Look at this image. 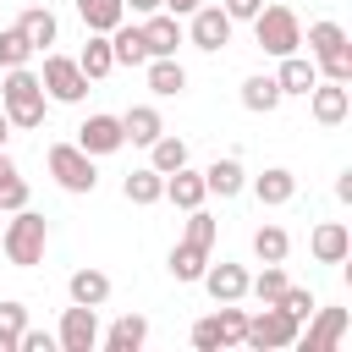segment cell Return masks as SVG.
Segmentation results:
<instances>
[{
	"label": "cell",
	"mask_w": 352,
	"mask_h": 352,
	"mask_svg": "<svg viewBox=\"0 0 352 352\" xmlns=\"http://www.w3.org/2000/svg\"><path fill=\"white\" fill-rule=\"evenodd\" d=\"M44 82H38V72H28V66H11L6 72V82H0V110H6V121L11 126H22V132H33V126H44Z\"/></svg>",
	"instance_id": "6da1fadb"
},
{
	"label": "cell",
	"mask_w": 352,
	"mask_h": 352,
	"mask_svg": "<svg viewBox=\"0 0 352 352\" xmlns=\"http://www.w3.org/2000/svg\"><path fill=\"white\" fill-rule=\"evenodd\" d=\"M0 248H6V258H11L16 270L44 264V248H50V220H44V214H33L28 204H22V209H11V220L0 226Z\"/></svg>",
	"instance_id": "7a4b0ae2"
},
{
	"label": "cell",
	"mask_w": 352,
	"mask_h": 352,
	"mask_svg": "<svg viewBox=\"0 0 352 352\" xmlns=\"http://www.w3.org/2000/svg\"><path fill=\"white\" fill-rule=\"evenodd\" d=\"M253 44L264 50V55H292V50H302V22H297V11L292 6H258V16H253Z\"/></svg>",
	"instance_id": "3957f363"
},
{
	"label": "cell",
	"mask_w": 352,
	"mask_h": 352,
	"mask_svg": "<svg viewBox=\"0 0 352 352\" xmlns=\"http://www.w3.org/2000/svg\"><path fill=\"white\" fill-rule=\"evenodd\" d=\"M297 336H302V319H292L280 302H264L258 314H248L242 346H253V352H280V346H297Z\"/></svg>",
	"instance_id": "277c9868"
},
{
	"label": "cell",
	"mask_w": 352,
	"mask_h": 352,
	"mask_svg": "<svg viewBox=\"0 0 352 352\" xmlns=\"http://www.w3.org/2000/svg\"><path fill=\"white\" fill-rule=\"evenodd\" d=\"M44 165H50V176H55V187H66V192H94V187H99V170H94V154H82L77 143H50V154H44Z\"/></svg>",
	"instance_id": "5b68a950"
},
{
	"label": "cell",
	"mask_w": 352,
	"mask_h": 352,
	"mask_svg": "<svg viewBox=\"0 0 352 352\" xmlns=\"http://www.w3.org/2000/svg\"><path fill=\"white\" fill-rule=\"evenodd\" d=\"M38 82H44V99H55V104H82V94H88V77L72 55H44Z\"/></svg>",
	"instance_id": "8992f818"
},
{
	"label": "cell",
	"mask_w": 352,
	"mask_h": 352,
	"mask_svg": "<svg viewBox=\"0 0 352 352\" xmlns=\"http://www.w3.org/2000/svg\"><path fill=\"white\" fill-rule=\"evenodd\" d=\"M55 341H60V352H94V346H99V308H82V302H72V308L60 314V330H55Z\"/></svg>",
	"instance_id": "52a82bcc"
},
{
	"label": "cell",
	"mask_w": 352,
	"mask_h": 352,
	"mask_svg": "<svg viewBox=\"0 0 352 352\" xmlns=\"http://www.w3.org/2000/svg\"><path fill=\"white\" fill-rule=\"evenodd\" d=\"M231 28H236V22H231L220 6H209V0H204V6L192 11V22H187V38H192L198 50H209V55H214V50H226V44H231Z\"/></svg>",
	"instance_id": "ba28073f"
},
{
	"label": "cell",
	"mask_w": 352,
	"mask_h": 352,
	"mask_svg": "<svg viewBox=\"0 0 352 352\" xmlns=\"http://www.w3.org/2000/svg\"><path fill=\"white\" fill-rule=\"evenodd\" d=\"M77 148L82 154H116V148H126V138H121V116H104V110H94L82 126H77Z\"/></svg>",
	"instance_id": "9c48e42d"
},
{
	"label": "cell",
	"mask_w": 352,
	"mask_h": 352,
	"mask_svg": "<svg viewBox=\"0 0 352 352\" xmlns=\"http://www.w3.org/2000/svg\"><path fill=\"white\" fill-rule=\"evenodd\" d=\"M346 324H352L346 308H314V324H308V336H297V346L302 352H330V346H341Z\"/></svg>",
	"instance_id": "30bf717a"
},
{
	"label": "cell",
	"mask_w": 352,
	"mask_h": 352,
	"mask_svg": "<svg viewBox=\"0 0 352 352\" xmlns=\"http://www.w3.org/2000/svg\"><path fill=\"white\" fill-rule=\"evenodd\" d=\"M308 110H314L319 126H341L346 110H352V88L346 82H314L308 88Z\"/></svg>",
	"instance_id": "8fae6325"
},
{
	"label": "cell",
	"mask_w": 352,
	"mask_h": 352,
	"mask_svg": "<svg viewBox=\"0 0 352 352\" xmlns=\"http://www.w3.org/2000/svg\"><path fill=\"white\" fill-rule=\"evenodd\" d=\"M308 253H314L319 264H346V253H352V231H346L341 220H319L314 236H308Z\"/></svg>",
	"instance_id": "7c38bea8"
},
{
	"label": "cell",
	"mask_w": 352,
	"mask_h": 352,
	"mask_svg": "<svg viewBox=\"0 0 352 352\" xmlns=\"http://www.w3.org/2000/svg\"><path fill=\"white\" fill-rule=\"evenodd\" d=\"M204 292L214 297V302H242L248 297V270L242 264H204Z\"/></svg>",
	"instance_id": "4fadbf2b"
},
{
	"label": "cell",
	"mask_w": 352,
	"mask_h": 352,
	"mask_svg": "<svg viewBox=\"0 0 352 352\" xmlns=\"http://www.w3.org/2000/svg\"><path fill=\"white\" fill-rule=\"evenodd\" d=\"M66 297H72V302H82V308H104V302H110V275H104V270H94V264H82V270H72Z\"/></svg>",
	"instance_id": "5bb4252c"
},
{
	"label": "cell",
	"mask_w": 352,
	"mask_h": 352,
	"mask_svg": "<svg viewBox=\"0 0 352 352\" xmlns=\"http://www.w3.org/2000/svg\"><path fill=\"white\" fill-rule=\"evenodd\" d=\"M143 44H148V55H176V44H182V16L148 11V16H143Z\"/></svg>",
	"instance_id": "9a60e30c"
},
{
	"label": "cell",
	"mask_w": 352,
	"mask_h": 352,
	"mask_svg": "<svg viewBox=\"0 0 352 352\" xmlns=\"http://www.w3.org/2000/svg\"><path fill=\"white\" fill-rule=\"evenodd\" d=\"M253 198H258L264 209H280V204L297 198V176H292L286 165H270L264 176H253Z\"/></svg>",
	"instance_id": "2e32d148"
},
{
	"label": "cell",
	"mask_w": 352,
	"mask_h": 352,
	"mask_svg": "<svg viewBox=\"0 0 352 352\" xmlns=\"http://www.w3.org/2000/svg\"><path fill=\"white\" fill-rule=\"evenodd\" d=\"M143 341H148V319L143 314H121L110 330H99V346L104 352H138Z\"/></svg>",
	"instance_id": "e0dca14e"
},
{
	"label": "cell",
	"mask_w": 352,
	"mask_h": 352,
	"mask_svg": "<svg viewBox=\"0 0 352 352\" xmlns=\"http://www.w3.org/2000/svg\"><path fill=\"white\" fill-rule=\"evenodd\" d=\"M275 82H280V94H302L308 99V88L319 82V66H314V55H280V72H275Z\"/></svg>",
	"instance_id": "ac0fdd59"
},
{
	"label": "cell",
	"mask_w": 352,
	"mask_h": 352,
	"mask_svg": "<svg viewBox=\"0 0 352 352\" xmlns=\"http://www.w3.org/2000/svg\"><path fill=\"white\" fill-rule=\"evenodd\" d=\"M165 198H170L176 209H198V204L209 198V187H204V170H192V165L170 170V176H165Z\"/></svg>",
	"instance_id": "d6986e66"
},
{
	"label": "cell",
	"mask_w": 352,
	"mask_h": 352,
	"mask_svg": "<svg viewBox=\"0 0 352 352\" xmlns=\"http://www.w3.org/2000/svg\"><path fill=\"white\" fill-rule=\"evenodd\" d=\"M143 66H148V88H154L160 99H176V94L187 88V72H182L176 55H148Z\"/></svg>",
	"instance_id": "ffe728a7"
},
{
	"label": "cell",
	"mask_w": 352,
	"mask_h": 352,
	"mask_svg": "<svg viewBox=\"0 0 352 352\" xmlns=\"http://www.w3.org/2000/svg\"><path fill=\"white\" fill-rule=\"evenodd\" d=\"M160 132H165V116H160L154 104H132V110L121 116V138H126V143H143V148H148Z\"/></svg>",
	"instance_id": "44dd1931"
},
{
	"label": "cell",
	"mask_w": 352,
	"mask_h": 352,
	"mask_svg": "<svg viewBox=\"0 0 352 352\" xmlns=\"http://www.w3.org/2000/svg\"><path fill=\"white\" fill-rule=\"evenodd\" d=\"M280 99H286V94H280V82H275L270 72H253V77L242 82V110H253V116H270Z\"/></svg>",
	"instance_id": "7402d4cb"
},
{
	"label": "cell",
	"mask_w": 352,
	"mask_h": 352,
	"mask_svg": "<svg viewBox=\"0 0 352 352\" xmlns=\"http://www.w3.org/2000/svg\"><path fill=\"white\" fill-rule=\"evenodd\" d=\"M204 187H209L214 198H236V192L248 187V170H242V160H231V154H226V160H214V165L204 170Z\"/></svg>",
	"instance_id": "603a6c76"
},
{
	"label": "cell",
	"mask_w": 352,
	"mask_h": 352,
	"mask_svg": "<svg viewBox=\"0 0 352 352\" xmlns=\"http://www.w3.org/2000/svg\"><path fill=\"white\" fill-rule=\"evenodd\" d=\"M16 28L28 33V44H33V50H50V44H55V33H60V22H55V11H50V6H28V11L16 16Z\"/></svg>",
	"instance_id": "cb8c5ba5"
},
{
	"label": "cell",
	"mask_w": 352,
	"mask_h": 352,
	"mask_svg": "<svg viewBox=\"0 0 352 352\" xmlns=\"http://www.w3.org/2000/svg\"><path fill=\"white\" fill-rule=\"evenodd\" d=\"M110 55H116V66H143V60H148L143 28H126V22H116V28H110Z\"/></svg>",
	"instance_id": "d4e9b609"
},
{
	"label": "cell",
	"mask_w": 352,
	"mask_h": 352,
	"mask_svg": "<svg viewBox=\"0 0 352 352\" xmlns=\"http://www.w3.org/2000/svg\"><path fill=\"white\" fill-rule=\"evenodd\" d=\"M77 66H82V77H88V82L110 77V72H116V55H110V33H88V44H82Z\"/></svg>",
	"instance_id": "484cf974"
},
{
	"label": "cell",
	"mask_w": 352,
	"mask_h": 352,
	"mask_svg": "<svg viewBox=\"0 0 352 352\" xmlns=\"http://www.w3.org/2000/svg\"><path fill=\"white\" fill-rule=\"evenodd\" d=\"M121 192H126V204L148 209V204H160V198H165V176H160L154 165H143V170H132V176L121 182Z\"/></svg>",
	"instance_id": "4316f807"
},
{
	"label": "cell",
	"mask_w": 352,
	"mask_h": 352,
	"mask_svg": "<svg viewBox=\"0 0 352 352\" xmlns=\"http://www.w3.org/2000/svg\"><path fill=\"white\" fill-rule=\"evenodd\" d=\"M204 264H209V242L182 236V242L170 248V275H176V280H198V275H204Z\"/></svg>",
	"instance_id": "83f0119b"
},
{
	"label": "cell",
	"mask_w": 352,
	"mask_h": 352,
	"mask_svg": "<svg viewBox=\"0 0 352 352\" xmlns=\"http://www.w3.org/2000/svg\"><path fill=\"white\" fill-rule=\"evenodd\" d=\"M77 16L88 33H110L116 22H126V6L121 0H77Z\"/></svg>",
	"instance_id": "f1b7e54d"
},
{
	"label": "cell",
	"mask_w": 352,
	"mask_h": 352,
	"mask_svg": "<svg viewBox=\"0 0 352 352\" xmlns=\"http://www.w3.org/2000/svg\"><path fill=\"white\" fill-rule=\"evenodd\" d=\"M148 165H154L160 176H170V170H182V165H187V143H182L176 132H160V138L148 143Z\"/></svg>",
	"instance_id": "f546056e"
},
{
	"label": "cell",
	"mask_w": 352,
	"mask_h": 352,
	"mask_svg": "<svg viewBox=\"0 0 352 352\" xmlns=\"http://www.w3.org/2000/svg\"><path fill=\"white\" fill-rule=\"evenodd\" d=\"M22 204H28V182H22L16 160L0 148V214H11V209H22Z\"/></svg>",
	"instance_id": "4dcf8cb0"
},
{
	"label": "cell",
	"mask_w": 352,
	"mask_h": 352,
	"mask_svg": "<svg viewBox=\"0 0 352 352\" xmlns=\"http://www.w3.org/2000/svg\"><path fill=\"white\" fill-rule=\"evenodd\" d=\"M253 253H258L264 264H286V253H292L286 226H258V231H253Z\"/></svg>",
	"instance_id": "1f68e13d"
},
{
	"label": "cell",
	"mask_w": 352,
	"mask_h": 352,
	"mask_svg": "<svg viewBox=\"0 0 352 352\" xmlns=\"http://www.w3.org/2000/svg\"><path fill=\"white\" fill-rule=\"evenodd\" d=\"M346 44V28L341 22H308V55L319 60V55H330V50H341Z\"/></svg>",
	"instance_id": "d6a6232c"
},
{
	"label": "cell",
	"mask_w": 352,
	"mask_h": 352,
	"mask_svg": "<svg viewBox=\"0 0 352 352\" xmlns=\"http://www.w3.org/2000/svg\"><path fill=\"white\" fill-rule=\"evenodd\" d=\"M314 66H319V77H324V82H346V88H352V38H346L341 50H330V55H319Z\"/></svg>",
	"instance_id": "836d02e7"
},
{
	"label": "cell",
	"mask_w": 352,
	"mask_h": 352,
	"mask_svg": "<svg viewBox=\"0 0 352 352\" xmlns=\"http://www.w3.org/2000/svg\"><path fill=\"white\" fill-rule=\"evenodd\" d=\"M214 324H220V346H242V336H248V308H236V302H220Z\"/></svg>",
	"instance_id": "e575fe53"
},
{
	"label": "cell",
	"mask_w": 352,
	"mask_h": 352,
	"mask_svg": "<svg viewBox=\"0 0 352 352\" xmlns=\"http://www.w3.org/2000/svg\"><path fill=\"white\" fill-rule=\"evenodd\" d=\"M33 55H38V50L28 44L22 28H6V33H0V66H6V72H11V66H28Z\"/></svg>",
	"instance_id": "d590c367"
},
{
	"label": "cell",
	"mask_w": 352,
	"mask_h": 352,
	"mask_svg": "<svg viewBox=\"0 0 352 352\" xmlns=\"http://www.w3.org/2000/svg\"><path fill=\"white\" fill-rule=\"evenodd\" d=\"M22 324H28V308H22L16 297H6V302H0V352H16Z\"/></svg>",
	"instance_id": "8d00e7d4"
},
{
	"label": "cell",
	"mask_w": 352,
	"mask_h": 352,
	"mask_svg": "<svg viewBox=\"0 0 352 352\" xmlns=\"http://www.w3.org/2000/svg\"><path fill=\"white\" fill-rule=\"evenodd\" d=\"M248 292H253L258 302H275V297L286 292V270H280V264H264L258 275H248Z\"/></svg>",
	"instance_id": "74e56055"
},
{
	"label": "cell",
	"mask_w": 352,
	"mask_h": 352,
	"mask_svg": "<svg viewBox=\"0 0 352 352\" xmlns=\"http://www.w3.org/2000/svg\"><path fill=\"white\" fill-rule=\"evenodd\" d=\"M275 302H280L292 319H308V314H314V292H308V286H292V280H286V292H280Z\"/></svg>",
	"instance_id": "f35d334b"
},
{
	"label": "cell",
	"mask_w": 352,
	"mask_h": 352,
	"mask_svg": "<svg viewBox=\"0 0 352 352\" xmlns=\"http://www.w3.org/2000/svg\"><path fill=\"white\" fill-rule=\"evenodd\" d=\"M192 346H198V352H226V346H220V324H214V314L192 324Z\"/></svg>",
	"instance_id": "ab89813d"
},
{
	"label": "cell",
	"mask_w": 352,
	"mask_h": 352,
	"mask_svg": "<svg viewBox=\"0 0 352 352\" xmlns=\"http://www.w3.org/2000/svg\"><path fill=\"white\" fill-rule=\"evenodd\" d=\"M55 346V336L50 330H33V324H22V336H16V352H50Z\"/></svg>",
	"instance_id": "60d3db41"
},
{
	"label": "cell",
	"mask_w": 352,
	"mask_h": 352,
	"mask_svg": "<svg viewBox=\"0 0 352 352\" xmlns=\"http://www.w3.org/2000/svg\"><path fill=\"white\" fill-rule=\"evenodd\" d=\"M258 6H264V0H220V11H226L231 22H253V16H258Z\"/></svg>",
	"instance_id": "b9f144b4"
},
{
	"label": "cell",
	"mask_w": 352,
	"mask_h": 352,
	"mask_svg": "<svg viewBox=\"0 0 352 352\" xmlns=\"http://www.w3.org/2000/svg\"><path fill=\"white\" fill-rule=\"evenodd\" d=\"M160 6H165V11H170V16H192V11H198V6H204V0H160Z\"/></svg>",
	"instance_id": "7bdbcfd3"
},
{
	"label": "cell",
	"mask_w": 352,
	"mask_h": 352,
	"mask_svg": "<svg viewBox=\"0 0 352 352\" xmlns=\"http://www.w3.org/2000/svg\"><path fill=\"white\" fill-rule=\"evenodd\" d=\"M132 16H148V11H160V0H121Z\"/></svg>",
	"instance_id": "ee69618b"
},
{
	"label": "cell",
	"mask_w": 352,
	"mask_h": 352,
	"mask_svg": "<svg viewBox=\"0 0 352 352\" xmlns=\"http://www.w3.org/2000/svg\"><path fill=\"white\" fill-rule=\"evenodd\" d=\"M6 138H11V121H6V110H0V148H6Z\"/></svg>",
	"instance_id": "f6af8a7d"
},
{
	"label": "cell",
	"mask_w": 352,
	"mask_h": 352,
	"mask_svg": "<svg viewBox=\"0 0 352 352\" xmlns=\"http://www.w3.org/2000/svg\"><path fill=\"white\" fill-rule=\"evenodd\" d=\"M0 226H6V220H0Z\"/></svg>",
	"instance_id": "bcb514c9"
}]
</instances>
